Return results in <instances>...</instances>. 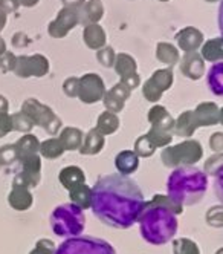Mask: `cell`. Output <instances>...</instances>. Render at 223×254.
I'll use <instances>...</instances> for the list:
<instances>
[{
    "instance_id": "1",
    "label": "cell",
    "mask_w": 223,
    "mask_h": 254,
    "mask_svg": "<svg viewBox=\"0 0 223 254\" xmlns=\"http://www.w3.org/2000/svg\"><path fill=\"white\" fill-rule=\"evenodd\" d=\"M90 207L106 225L125 230L138 222L145 201L136 181L127 175L112 173L100 178L90 189Z\"/></svg>"
},
{
    "instance_id": "2",
    "label": "cell",
    "mask_w": 223,
    "mask_h": 254,
    "mask_svg": "<svg viewBox=\"0 0 223 254\" xmlns=\"http://www.w3.org/2000/svg\"><path fill=\"white\" fill-rule=\"evenodd\" d=\"M183 207L176 204L168 196L158 194L153 201L145 204L139 216V230L145 242L152 245L168 244L177 233V217Z\"/></svg>"
},
{
    "instance_id": "3",
    "label": "cell",
    "mask_w": 223,
    "mask_h": 254,
    "mask_svg": "<svg viewBox=\"0 0 223 254\" xmlns=\"http://www.w3.org/2000/svg\"><path fill=\"white\" fill-rule=\"evenodd\" d=\"M207 173L191 166L177 167L167 179L168 197L180 207L199 204L207 193Z\"/></svg>"
},
{
    "instance_id": "4",
    "label": "cell",
    "mask_w": 223,
    "mask_h": 254,
    "mask_svg": "<svg viewBox=\"0 0 223 254\" xmlns=\"http://www.w3.org/2000/svg\"><path fill=\"white\" fill-rule=\"evenodd\" d=\"M51 227L54 233L61 238H77L84 230V213L83 208L75 204L58 205L51 214Z\"/></svg>"
},
{
    "instance_id": "5",
    "label": "cell",
    "mask_w": 223,
    "mask_h": 254,
    "mask_svg": "<svg viewBox=\"0 0 223 254\" xmlns=\"http://www.w3.org/2000/svg\"><path fill=\"white\" fill-rule=\"evenodd\" d=\"M203 156V149L196 139H187L173 147L164 149L161 159L165 167H183L199 162Z\"/></svg>"
},
{
    "instance_id": "6",
    "label": "cell",
    "mask_w": 223,
    "mask_h": 254,
    "mask_svg": "<svg viewBox=\"0 0 223 254\" xmlns=\"http://www.w3.org/2000/svg\"><path fill=\"white\" fill-rule=\"evenodd\" d=\"M22 112L32 121L34 126H40L43 129L51 133L57 135L60 132L61 121L60 118L55 115L52 109L43 103H40L35 98H28L22 104Z\"/></svg>"
},
{
    "instance_id": "7",
    "label": "cell",
    "mask_w": 223,
    "mask_h": 254,
    "mask_svg": "<svg viewBox=\"0 0 223 254\" xmlns=\"http://www.w3.org/2000/svg\"><path fill=\"white\" fill-rule=\"evenodd\" d=\"M54 254H116L115 248L107 241L92 238H69L64 241Z\"/></svg>"
},
{
    "instance_id": "8",
    "label": "cell",
    "mask_w": 223,
    "mask_h": 254,
    "mask_svg": "<svg viewBox=\"0 0 223 254\" xmlns=\"http://www.w3.org/2000/svg\"><path fill=\"white\" fill-rule=\"evenodd\" d=\"M49 72V60L42 54L34 56H18L15 57L14 74L20 78L29 77H45Z\"/></svg>"
},
{
    "instance_id": "9",
    "label": "cell",
    "mask_w": 223,
    "mask_h": 254,
    "mask_svg": "<svg viewBox=\"0 0 223 254\" xmlns=\"http://www.w3.org/2000/svg\"><path fill=\"white\" fill-rule=\"evenodd\" d=\"M77 25H80V14L77 8H61L55 17V20H52L48 26V32L51 37L54 39H63Z\"/></svg>"
},
{
    "instance_id": "10",
    "label": "cell",
    "mask_w": 223,
    "mask_h": 254,
    "mask_svg": "<svg viewBox=\"0 0 223 254\" xmlns=\"http://www.w3.org/2000/svg\"><path fill=\"white\" fill-rule=\"evenodd\" d=\"M106 94V86L98 74H84L78 78V98L86 104H94L103 100Z\"/></svg>"
},
{
    "instance_id": "11",
    "label": "cell",
    "mask_w": 223,
    "mask_h": 254,
    "mask_svg": "<svg viewBox=\"0 0 223 254\" xmlns=\"http://www.w3.org/2000/svg\"><path fill=\"white\" fill-rule=\"evenodd\" d=\"M116 74L121 77V81L124 84H127L130 89H136L141 83V77L138 74V64L136 60L130 56V54H118L115 59V64H113Z\"/></svg>"
},
{
    "instance_id": "12",
    "label": "cell",
    "mask_w": 223,
    "mask_h": 254,
    "mask_svg": "<svg viewBox=\"0 0 223 254\" xmlns=\"http://www.w3.org/2000/svg\"><path fill=\"white\" fill-rule=\"evenodd\" d=\"M130 94H132V89L127 84H124L122 81H119L110 90H106V94L103 97V103L109 112L118 114L124 109V104L128 100Z\"/></svg>"
},
{
    "instance_id": "13",
    "label": "cell",
    "mask_w": 223,
    "mask_h": 254,
    "mask_svg": "<svg viewBox=\"0 0 223 254\" xmlns=\"http://www.w3.org/2000/svg\"><path fill=\"white\" fill-rule=\"evenodd\" d=\"M180 72L190 80H200L205 74V60L202 59L197 51L185 52V56L180 60Z\"/></svg>"
},
{
    "instance_id": "14",
    "label": "cell",
    "mask_w": 223,
    "mask_h": 254,
    "mask_svg": "<svg viewBox=\"0 0 223 254\" xmlns=\"http://www.w3.org/2000/svg\"><path fill=\"white\" fill-rule=\"evenodd\" d=\"M148 123L152 124V129H155L158 132L173 135L174 120L164 106L156 104L148 111Z\"/></svg>"
},
{
    "instance_id": "15",
    "label": "cell",
    "mask_w": 223,
    "mask_h": 254,
    "mask_svg": "<svg viewBox=\"0 0 223 254\" xmlns=\"http://www.w3.org/2000/svg\"><path fill=\"white\" fill-rule=\"evenodd\" d=\"M176 42L183 52H194L203 45V34L194 26H187L176 34Z\"/></svg>"
},
{
    "instance_id": "16",
    "label": "cell",
    "mask_w": 223,
    "mask_h": 254,
    "mask_svg": "<svg viewBox=\"0 0 223 254\" xmlns=\"http://www.w3.org/2000/svg\"><path fill=\"white\" fill-rule=\"evenodd\" d=\"M219 106L213 101H203L194 109V118L199 127L219 124Z\"/></svg>"
},
{
    "instance_id": "17",
    "label": "cell",
    "mask_w": 223,
    "mask_h": 254,
    "mask_svg": "<svg viewBox=\"0 0 223 254\" xmlns=\"http://www.w3.org/2000/svg\"><path fill=\"white\" fill-rule=\"evenodd\" d=\"M78 14H80V25L83 26L98 23L104 15L103 2L101 0H89V2H84V5L78 8Z\"/></svg>"
},
{
    "instance_id": "18",
    "label": "cell",
    "mask_w": 223,
    "mask_h": 254,
    "mask_svg": "<svg viewBox=\"0 0 223 254\" xmlns=\"http://www.w3.org/2000/svg\"><path fill=\"white\" fill-rule=\"evenodd\" d=\"M83 40H84V43H86V46H87L89 49L98 51V49H101V48L106 46L107 37H106L104 29H103L98 23H94V25H87V26H84V31H83Z\"/></svg>"
},
{
    "instance_id": "19",
    "label": "cell",
    "mask_w": 223,
    "mask_h": 254,
    "mask_svg": "<svg viewBox=\"0 0 223 254\" xmlns=\"http://www.w3.org/2000/svg\"><path fill=\"white\" fill-rule=\"evenodd\" d=\"M199 129V126L194 118L193 111H187L179 115L177 120H174V129L173 133L180 136V138H190L196 130Z\"/></svg>"
},
{
    "instance_id": "20",
    "label": "cell",
    "mask_w": 223,
    "mask_h": 254,
    "mask_svg": "<svg viewBox=\"0 0 223 254\" xmlns=\"http://www.w3.org/2000/svg\"><path fill=\"white\" fill-rule=\"evenodd\" d=\"M115 166L118 169V172L121 175H132L133 172H136L138 166H139V156L132 152V150H124L119 152L115 158Z\"/></svg>"
},
{
    "instance_id": "21",
    "label": "cell",
    "mask_w": 223,
    "mask_h": 254,
    "mask_svg": "<svg viewBox=\"0 0 223 254\" xmlns=\"http://www.w3.org/2000/svg\"><path fill=\"white\" fill-rule=\"evenodd\" d=\"M104 147V135L100 133L97 129H92L87 132L86 138H83V144L80 147V152L83 155H97Z\"/></svg>"
},
{
    "instance_id": "22",
    "label": "cell",
    "mask_w": 223,
    "mask_h": 254,
    "mask_svg": "<svg viewBox=\"0 0 223 254\" xmlns=\"http://www.w3.org/2000/svg\"><path fill=\"white\" fill-rule=\"evenodd\" d=\"M200 56L203 60L216 63L223 62V37L220 39H211L202 45Z\"/></svg>"
},
{
    "instance_id": "23",
    "label": "cell",
    "mask_w": 223,
    "mask_h": 254,
    "mask_svg": "<svg viewBox=\"0 0 223 254\" xmlns=\"http://www.w3.org/2000/svg\"><path fill=\"white\" fill-rule=\"evenodd\" d=\"M207 81H208L210 90L214 95L223 97V62H216L210 67Z\"/></svg>"
},
{
    "instance_id": "24",
    "label": "cell",
    "mask_w": 223,
    "mask_h": 254,
    "mask_svg": "<svg viewBox=\"0 0 223 254\" xmlns=\"http://www.w3.org/2000/svg\"><path fill=\"white\" fill-rule=\"evenodd\" d=\"M58 139L64 150H77L83 144V132L75 127H64Z\"/></svg>"
},
{
    "instance_id": "25",
    "label": "cell",
    "mask_w": 223,
    "mask_h": 254,
    "mask_svg": "<svg viewBox=\"0 0 223 254\" xmlns=\"http://www.w3.org/2000/svg\"><path fill=\"white\" fill-rule=\"evenodd\" d=\"M60 183L66 189L73 190L84 184V173L80 167H75V166L66 167L60 172Z\"/></svg>"
},
{
    "instance_id": "26",
    "label": "cell",
    "mask_w": 223,
    "mask_h": 254,
    "mask_svg": "<svg viewBox=\"0 0 223 254\" xmlns=\"http://www.w3.org/2000/svg\"><path fill=\"white\" fill-rule=\"evenodd\" d=\"M156 59L161 63L170 66V67L177 64L179 60H180L177 48L174 45H171V43H167V42L158 43V46H156Z\"/></svg>"
},
{
    "instance_id": "27",
    "label": "cell",
    "mask_w": 223,
    "mask_h": 254,
    "mask_svg": "<svg viewBox=\"0 0 223 254\" xmlns=\"http://www.w3.org/2000/svg\"><path fill=\"white\" fill-rule=\"evenodd\" d=\"M95 129L103 133L104 136L106 135H113L118 129H119V118L113 114V112H103L100 117H98V121H97V127Z\"/></svg>"
},
{
    "instance_id": "28",
    "label": "cell",
    "mask_w": 223,
    "mask_h": 254,
    "mask_svg": "<svg viewBox=\"0 0 223 254\" xmlns=\"http://www.w3.org/2000/svg\"><path fill=\"white\" fill-rule=\"evenodd\" d=\"M32 197L29 191L26 190V186L22 184H14V190L9 196V204L17 210H25L31 205Z\"/></svg>"
},
{
    "instance_id": "29",
    "label": "cell",
    "mask_w": 223,
    "mask_h": 254,
    "mask_svg": "<svg viewBox=\"0 0 223 254\" xmlns=\"http://www.w3.org/2000/svg\"><path fill=\"white\" fill-rule=\"evenodd\" d=\"M15 152H17V159L22 158V156H28V155H34L39 152L40 149V144H39V139H37L34 135H25L18 139L15 144Z\"/></svg>"
},
{
    "instance_id": "30",
    "label": "cell",
    "mask_w": 223,
    "mask_h": 254,
    "mask_svg": "<svg viewBox=\"0 0 223 254\" xmlns=\"http://www.w3.org/2000/svg\"><path fill=\"white\" fill-rule=\"evenodd\" d=\"M152 81L153 86H156L161 92H165L173 86L174 81V74L171 67H165V69H158L156 72H153V75L148 78Z\"/></svg>"
},
{
    "instance_id": "31",
    "label": "cell",
    "mask_w": 223,
    "mask_h": 254,
    "mask_svg": "<svg viewBox=\"0 0 223 254\" xmlns=\"http://www.w3.org/2000/svg\"><path fill=\"white\" fill-rule=\"evenodd\" d=\"M40 153L45 158L55 159V158H58L64 153V149H63L58 138H51V139H46L45 142L40 144Z\"/></svg>"
},
{
    "instance_id": "32",
    "label": "cell",
    "mask_w": 223,
    "mask_h": 254,
    "mask_svg": "<svg viewBox=\"0 0 223 254\" xmlns=\"http://www.w3.org/2000/svg\"><path fill=\"white\" fill-rule=\"evenodd\" d=\"M70 199H72L73 204L81 207V208L90 207V189L83 184L77 189L70 190Z\"/></svg>"
},
{
    "instance_id": "33",
    "label": "cell",
    "mask_w": 223,
    "mask_h": 254,
    "mask_svg": "<svg viewBox=\"0 0 223 254\" xmlns=\"http://www.w3.org/2000/svg\"><path fill=\"white\" fill-rule=\"evenodd\" d=\"M156 150V146L155 144L148 139L147 135H142L136 139L135 142V153L138 156H142V158H148V156H152Z\"/></svg>"
},
{
    "instance_id": "34",
    "label": "cell",
    "mask_w": 223,
    "mask_h": 254,
    "mask_svg": "<svg viewBox=\"0 0 223 254\" xmlns=\"http://www.w3.org/2000/svg\"><path fill=\"white\" fill-rule=\"evenodd\" d=\"M173 251H174V254H200L197 244L190 239L173 241Z\"/></svg>"
},
{
    "instance_id": "35",
    "label": "cell",
    "mask_w": 223,
    "mask_h": 254,
    "mask_svg": "<svg viewBox=\"0 0 223 254\" xmlns=\"http://www.w3.org/2000/svg\"><path fill=\"white\" fill-rule=\"evenodd\" d=\"M11 121H12V130H17V132H23V133H26V132H29V130L32 129V127H34L32 121H31L23 112L14 114V115L11 117Z\"/></svg>"
},
{
    "instance_id": "36",
    "label": "cell",
    "mask_w": 223,
    "mask_h": 254,
    "mask_svg": "<svg viewBox=\"0 0 223 254\" xmlns=\"http://www.w3.org/2000/svg\"><path fill=\"white\" fill-rule=\"evenodd\" d=\"M115 59H116V54H115L113 48L104 46V48L97 51V60L104 67H112V66H113L115 64Z\"/></svg>"
},
{
    "instance_id": "37",
    "label": "cell",
    "mask_w": 223,
    "mask_h": 254,
    "mask_svg": "<svg viewBox=\"0 0 223 254\" xmlns=\"http://www.w3.org/2000/svg\"><path fill=\"white\" fill-rule=\"evenodd\" d=\"M223 169V152H219L207 159L205 162V173L210 176H216Z\"/></svg>"
},
{
    "instance_id": "38",
    "label": "cell",
    "mask_w": 223,
    "mask_h": 254,
    "mask_svg": "<svg viewBox=\"0 0 223 254\" xmlns=\"http://www.w3.org/2000/svg\"><path fill=\"white\" fill-rule=\"evenodd\" d=\"M207 222L208 225L214 227V228H220L223 227V205H214L208 210L207 213Z\"/></svg>"
},
{
    "instance_id": "39",
    "label": "cell",
    "mask_w": 223,
    "mask_h": 254,
    "mask_svg": "<svg viewBox=\"0 0 223 254\" xmlns=\"http://www.w3.org/2000/svg\"><path fill=\"white\" fill-rule=\"evenodd\" d=\"M162 94L164 92H161L156 86H153L150 80H147L145 84L142 86V95H144L145 100H148L150 103H158L162 98Z\"/></svg>"
},
{
    "instance_id": "40",
    "label": "cell",
    "mask_w": 223,
    "mask_h": 254,
    "mask_svg": "<svg viewBox=\"0 0 223 254\" xmlns=\"http://www.w3.org/2000/svg\"><path fill=\"white\" fill-rule=\"evenodd\" d=\"M15 67V56L12 52H5L0 56V70L2 72H14Z\"/></svg>"
},
{
    "instance_id": "41",
    "label": "cell",
    "mask_w": 223,
    "mask_h": 254,
    "mask_svg": "<svg viewBox=\"0 0 223 254\" xmlns=\"http://www.w3.org/2000/svg\"><path fill=\"white\" fill-rule=\"evenodd\" d=\"M63 92L70 98H75L78 95V78L77 77H69L63 83Z\"/></svg>"
},
{
    "instance_id": "42",
    "label": "cell",
    "mask_w": 223,
    "mask_h": 254,
    "mask_svg": "<svg viewBox=\"0 0 223 254\" xmlns=\"http://www.w3.org/2000/svg\"><path fill=\"white\" fill-rule=\"evenodd\" d=\"M17 159V152H15V147L14 146H5L0 149V162H12Z\"/></svg>"
},
{
    "instance_id": "43",
    "label": "cell",
    "mask_w": 223,
    "mask_h": 254,
    "mask_svg": "<svg viewBox=\"0 0 223 254\" xmlns=\"http://www.w3.org/2000/svg\"><path fill=\"white\" fill-rule=\"evenodd\" d=\"M11 130H12L11 115H8V114H0V138L6 136Z\"/></svg>"
},
{
    "instance_id": "44",
    "label": "cell",
    "mask_w": 223,
    "mask_h": 254,
    "mask_svg": "<svg viewBox=\"0 0 223 254\" xmlns=\"http://www.w3.org/2000/svg\"><path fill=\"white\" fill-rule=\"evenodd\" d=\"M210 147L219 153V152H223V132H216L211 135L210 138Z\"/></svg>"
},
{
    "instance_id": "45",
    "label": "cell",
    "mask_w": 223,
    "mask_h": 254,
    "mask_svg": "<svg viewBox=\"0 0 223 254\" xmlns=\"http://www.w3.org/2000/svg\"><path fill=\"white\" fill-rule=\"evenodd\" d=\"M213 187H214V194L223 202V169L216 175Z\"/></svg>"
},
{
    "instance_id": "46",
    "label": "cell",
    "mask_w": 223,
    "mask_h": 254,
    "mask_svg": "<svg viewBox=\"0 0 223 254\" xmlns=\"http://www.w3.org/2000/svg\"><path fill=\"white\" fill-rule=\"evenodd\" d=\"M20 6L18 3V0H0V9L5 11L6 14H11V12H15Z\"/></svg>"
},
{
    "instance_id": "47",
    "label": "cell",
    "mask_w": 223,
    "mask_h": 254,
    "mask_svg": "<svg viewBox=\"0 0 223 254\" xmlns=\"http://www.w3.org/2000/svg\"><path fill=\"white\" fill-rule=\"evenodd\" d=\"M52 242H48V241H42L39 245H37V248L31 253V254H52Z\"/></svg>"
},
{
    "instance_id": "48",
    "label": "cell",
    "mask_w": 223,
    "mask_h": 254,
    "mask_svg": "<svg viewBox=\"0 0 223 254\" xmlns=\"http://www.w3.org/2000/svg\"><path fill=\"white\" fill-rule=\"evenodd\" d=\"M63 2V5L64 6H67V8H80L81 5H84V2L86 0H61Z\"/></svg>"
},
{
    "instance_id": "49",
    "label": "cell",
    "mask_w": 223,
    "mask_h": 254,
    "mask_svg": "<svg viewBox=\"0 0 223 254\" xmlns=\"http://www.w3.org/2000/svg\"><path fill=\"white\" fill-rule=\"evenodd\" d=\"M217 22H219V29H220L222 37H223V0L220 2V6H219V17H217Z\"/></svg>"
},
{
    "instance_id": "50",
    "label": "cell",
    "mask_w": 223,
    "mask_h": 254,
    "mask_svg": "<svg viewBox=\"0 0 223 254\" xmlns=\"http://www.w3.org/2000/svg\"><path fill=\"white\" fill-rule=\"evenodd\" d=\"M8 109H9L8 100L3 95H0V114H8Z\"/></svg>"
},
{
    "instance_id": "51",
    "label": "cell",
    "mask_w": 223,
    "mask_h": 254,
    "mask_svg": "<svg viewBox=\"0 0 223 254\" xmlns=\"http://www.w3.org/2000/svg\"><path fill=\"white\" fill-rule=\"evenodd\" d=\"M18 3L26 6V8H32V6H35L37 3H39V0H18Z\"/></svg>"
},
{
    "instance_id": "52",
    "label": "cell",
    "mask_w": 223,
    "mask_h": 254,
    "mask_svg": "<svg viewBox=\"0 0 223 254\" xmlns=\"http://www.w3.org/2000/svg\"><path fill=\"white\" fill-rule=\"evenodd\" d=\"M6 12L5 11H2L0 9V32H2V29L5 28V25H6Z\"/></svg>"
},
{
    "instance_id": "53",
    "label": "cell",
    "mask_w": 223,
    "mask_h": 254,
    "mask_svg": "<svg viewBox=\"0 0 223 254\" xmlns=\"http://www.w3.org/2000/svg\"><path fill=\"white\" fill-rule=\"evenodd\" d=\"M6 52V43H5V40L0 37V56H2V54H5Z\"/></svg>"
},
{
    "instance_id": "54",
    "label": "cell",
    "mask_w": 223,
    "mask_h": 254,
    "mask_svg": "<svg viewBox=\"0 0 223 254\" xmlns=\"http://www.w3.org/2000/svg\"><path fill=\"white\" fill-rule=\"evenodd\" d=\"M219 123L223 126V107H222L220 111H219Z\"/></svg>"
},
{
    "instance_id": "55",
    "label": "cell",
    "mask_w": 223,
    "mask_h": 254,
    "mask_svg": "<svg viewBox=\"0 0 223 254\" xmlns=\"http://www.w3.org/2000/svg\"><path fill=\"white\" fill-rule=\"evenodd\" d=\"M216 254H223V248H220V250H219V251H217Z\"/></svg>"
},
{
    "instance_id": "56",
    "label": "cell",
    "mask_w": 223,
    "mask_h": 254,
    "mask_svg": "<svg viewBox=\"0 0 223 254\" xmlns=\"http://www.w3.org/2000/svg\"><path fill=\"white\" fill-rule=\"evenodd\" d=\"M207 2H210V3H214V2H219V0H207Z\"/></svg>"
},
{
    "instance_id": "57",
    "label": "cell",
    "mask_w": 223,
    "mask_h": 254,
    "mask_svg": "<svg viewBox=\"0 0 223 254\" xmlns=\"http://www.w3.org/2000/svg\"><path fill=\"white\" fill-rule=\"evenodd\" d=\"M159 2H170V0H159Z\"/></svg>"
}]
</instances>
